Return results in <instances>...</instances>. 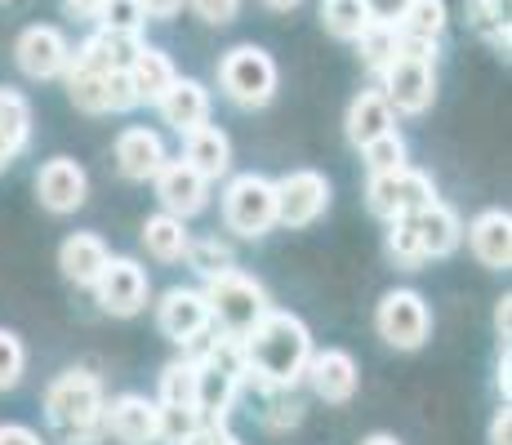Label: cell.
Here are the masks:
<instances>
[{
  "label": "cell",
  "instance_id": "44",
  "mask_svg": "<svg viewBox=\"0 0 512 445\" xmlns=\"http://www.w3.org/2000/svg\"><path fill=\"white\" fill-rule=\"evenodd\" d=\"M361 5H366L370 23L397 27V23H401V14H406V5H410V0H361Z\"/></svg>",
  "mask_w": 512,
  "mask_h": 445
},
{
  "label": "cell",
  "instance_id": "39",
  "mask_svg": "<svg viewBox=\"0 0 512 445\" xmlns=\"http://www.w3.org/2000/svg\"><path fill=\"white\" fill-rule=\"evenodd\" d=\"M23 370H27V348L14 330H0V392L18 388L23 383Z\"/></svg>",
  "mask_w": 512,
  "mask_h": 445
},
{
  "label": "cell",
  "instance_id": "42",
  "mask_svg": "<svg viewBox=\"0 0 512 445\" xmlns=\"http://www.w3.org/2000/svg\"><path fill=\"white\" fill-rule=\"evenodd\" d=\"M187 5L196 9V18H205V23H214V27L232 23V18L241 14V0H187Z\"/></svg>",
  "mask_w": 512,
  "mask_h": 445
},
{
  "label": "cell",
  "instance_id": "33",
  "mask_svg": "<svg viewBox=\"0 0 512 445\" xmlns=\"http://www.w3.org/2000/svg\"><path fill=\"white\" fill-rule=\"evenodd\" d=\"M468 18L490 45L508 49V0H472Z\"/></svg>",
  "mask_w": 512,
  "mask_h": 445
},
{
  "label": "cell",
  "instance_id": "35",
  "mask_svg": "<svg viewBox=\"0 0 512 445\" xmlns=\"http://www.w3.org/2000/svg\"><path fill=\"white\" fill-rule=\"evenodd\" d=\"M361 156H366V170L370 174H392V170H401V165H410L406 161V138H401L397 130L374 138L370 147H361Z\"/></svg>",
  "mask_w": 512,
  "mask_h": 445
},
{
  "label": "cell",
  "instance_id": "30",
  "mask_svg": "<svg viewBox=\"0 0 512 445\" xmlns=\"http://www.w3.org/2000/svg\"><path fill=\"white\" fill-rule=\"evenodd\" d=\"M156 405H183V410H196V361H170L161 370V397Z\"/></svg>",
  "mask_w": 512,
  "mask_h": 445
},
{
  "label": "cell",
  "instance_id": "11",
  "mask_svg": "<svg viewBox=\"0 0 512 445\" xmlns=\"http://www.w3.org/2000/svg\"><path fill=\"white\" fill-rule=\"evenodd\" d=\"M14 58L32 81H54V76H63L67 67H72V45H67V36L58 32V27L36 23L18 36Z\"/></svg>",
  "mask_w": 512,
  "mask_h": 445
},
{
  "label": "cell",
  "instance_id": "3",
  "mask_svg": "<svg viewBox=\"0 0 512 445\" xmlns=\"http://www.w3.org/2000/svg\"><path fill=\"white\" fill-rule=\"evenodd\" d=\"M205 308H210V325L223 339L241 343L263 316L272 312V299L254 276H245L241 267H223V272L205 276Z\"/></svg>",
  "mask_w": 512,
  "mask_h": 445
},
{
  "label": "cell",
  "instance_id": "23",
  "mask_svg": "<svg viewBox=\"0 0 512 445\" xmlns=\"http://www.w3.org/2000/svg\"><path fill=\"white\" fill-rule=\"evenodd\" d=\"M468 245H472V254H477L481 267L504 272V267L512 263V219H508V210L477 214L472 227H468Z\"/></svg>",
  "mask_w": 512,
  "mask_h": 445
},
{
  "label": "cell",
  "instance_id": "43",
  "mask_svg": "<svg viewBox=\"0 0 512 445\" xmlns=\"http://www.w3.org/2000/svg\"><path fill=\"white\" fill-rule=\"evenodd\" d=\"M183 445H241V437H236L228 423H201Z\"/></svg>",
  "mask_w": 512,
  "mask_h": 445
},
{
  "label": "cell",
  "instance_id": "1",
  "mask_svg": "<svg viewBox=\"0 0 512 445\" xmlns=\"http://www.w3.org/2000/svg\"><path fill=\"white\" fill-rule=\"evenodd\" d=\"M312 352H317V348H312L308 325H303L299 316L272 308L241 339V356H245V383H241V388H259V392L299 388L303 370H308V361H312Z\"/></svg>",
  "mask_w": 512,
  "mask_h": 445
},
{
  "label": "cell",
  "instance_id": "28",
  "mask_svg": "<svg viewBox=\"0 0 512 445\" xmlns=\"http://www.w3.org/2000/svg\"><path fill=\"white\" fill-rule=\"evenodd\" d=\"M446 32V0H410L406 14L397 23V36L401 41H441Z\"/></svg>",
  "mask_w": 512,
  "mask_h": 445
},
{
  "label": "cell",
  "instance_id": "41",
  "mask_svg": "<svg viewBox=\"0 0 512 445\" xmlns=\"http://www.w3.org/2000/svg\"><path fill=\"white\" fill-rule=\"evenodd\" d=\"M103 89H107V112H130V107H139L134 85H130V72H107Z\"/></svg>",
  "mask_w": 512,
  "mask_h": 445
},
{
  "label": "cell",
  "instance_id": "22",
  "mask_svg": "<svg viewBox=\"0 0 512 445\" xmlns=\"http://www.w3.org/2000/svg\"><path fill=\"white\" fill-rule=\"evenodd\" d=\"M183 161L192 165L205 183H219L232 170V143L219 125H196L192 134H183Z\"/></svg>",
  "mask_w": 512,
  "mask_h": 445
},
{
  "label": "cell",
  "instance_id": "5",
  "mask_svg": "<svg viewBox=\"0 0 512 445\" xmlns=\"http://www.w3.org/2000/svg\"><path fill=\"white\" fill-rule=\"evenodd\" d=\"M219 85L236 107H268L277 94V63L259 45H236L219 63Z\"/></svg>",
  "mask_w": 512,
  "mask_h": 445
},
{
  "label": "cell",
  "instance_id": "27",
  "mask_svg": "<svg viewBox=\"0 0 512 445\" xmlns=\"http://www.w3.org/2000/svg\"><path fill=\"white\" fill-rule=\"evenodd\" d=\"M187 241H192V232L183 227V219H174V214H165V210L143 223V250L152 254L156 263H183Z\"/></svg>",
  "mask_w": 512,
  "mask_h": 445
},
{
  "label": "cell",
  "instance_id": "29",
  "mask_svg": "<svg viewBox=\"0 0 512 445\" xmlns=\"http://www.w3.org/2000/svg\"><path fill=\"white\" fill-rule=\"evenodd\" d=\"M397 45H401L397 27H383V23H370L366 32L357 36V54H361V63H366L374 76H383L392 67V58H397Z\"/></svg>",
  "mask_w": 512,
  "mask_h": 445
},
{
  "label": "cell",
  "instance_id": "14",
  "mask_svg": "<svg viewBox=\"0 0 512 445\" xmlns=\"http://www.w3.org/2000/svg\"><path fill=\"white\" fill-rule=\"evenodd\" d=\"M303 383H308L326 405H343V401L357 397L361 370H357V361H352V352L326 348V352H312L308 370H303Z\"/></svg>",
  "mask_w": 512,
  "mask_h": 445
},
{
  "label": "cell",
  "instance_id": "9",
  "mask_svg": "<svg viewBox=\"0 0 512 445\" xmlns=\"http://www.w3.org/2000/svg\"><path fill=\"white\" fill-rule=\"evenodd\" d=\"M277 192V223L281 227H312L330 205V183L317 170H290L272 183Z\"/></svg>",
  "mask_w": 512,
  "mask_h": 445
},
{
  "label": "cell",
  "instance_id": "12",
  "mask_svg": "<svg viewBox=\"0 0 512 445\" xmlns=\"http://www.w3.org/2000/svg\"><path fill=\"white\" fill-rule=\"evenodd\" d=\"M152 183H156V201H161V210L174 214V219H183V223L210 205V183H205V178L196 174L183 156H179V161L170 156Z\"/></svg>",
  "mask_w": 512,
  "mask_h": 445
},
{
  "label": "cell",
  "instance_id": "24",
  "mask_svg": "<svg viewBox=\"0 0 512 445\" xmlns=\"http://www.w3.org/2000/svg\"><path fill=\"white\" fill-rule=\"evenodd\" d=\"M392 130H397V112L388 107V98L379 89H361L348 107V143L361 152V147H370L374 138H383Z\"/></svg>",
  "mask_w": 512,
  "mask_h": 445
},
{
  "label": "cell",
  "instance_id": "18",
  "mask_svg": "<svg viewBox=\"0 0 512 445\" xmlns=\"http://www.w3.org/2000/svg\"><path fill=\"white\" fill-rule=\"evenodd\" d=\"M406 223H410V232H415L423 259H446V254H455L459 241H464V223H459V214L441 201L423 205V210L410 214Z\"/></svg>",
  "mask_w": 512,
  "mask_h": 445
},
{
  "label": "cell",
  "instance_id": "17",
  "mask_svg": "<svg viewBox=\"0 0 512 445\" xmlns=\"http://www.w3.org/2000/svg\"><path fill=\"white\" fill-rule=\"evenodd\" d=\"M165 161H170V152H165L161 134L147 130V125H130V130H121V138H116V170L130 178V183H152Z\"/></svg>",
  "mask_w": 512,
  "mask_h": 445
},
{
  "label": "cell",
  "instance_id": "20",
  "mask_svg": "<svg viewBox=\"0 0 512 445\" xmlns=\"http://www.w3.org/2000/svg\"><path fill=\"white\" fill-rule=\"evenodd\" d=\"M107 259H112V250H107V241L98 232H72L58 245V267H63V276L72 285H85V290H94Z\"/></svg>",
  "mask_w": 512,
  "mask_h": 445
},
{
  "label": "cell",
  "instance_id": "8",
  "mask_svg": "<svg viewBox=\"0 0 512 445\" xmlns=\"http://www.w3.org/2000/svg\"><path fill=\"white\" fill-rule=\"evenodd\" d=\"M383 98L397 116H423L437 98V63L432 58H410V54H397L392 67L383 72Z\"/></svg>",
  "mask_w": 512,
  "mask_h": 445
},
{
  "label": "cell",
  "instance_id": "40",
  "mask_svg": "<svg viewBox=\"0 0 512 445\" xmlns=\"http://www.w3.org/2000/svg\"><path fill=\"white\" fill-rule=\"evenodd\" d=\"M388 254H392V263H397V267H410V272H415L419 263H428V259L419 254V241H415V232H410L406 219H392V223H388Z\"/></svg>",
  "mask_w": 512,
  "mask_h": 445
},
{
  "label": "cell",
  "instance_id": "47",
  "mask_svg": "<svg viewBox=\"0 0 512 445\" xmlns=\"http://www.w3.org/2000/svg\"><path fill=\"white\" fill-rule=\"evenodd\" d=\"M143 18H174L183 9V0H139Z\"/></svg>",
  "mask_w": 512,
  "mask_h": 445
},
{
  "label": "cell",
  "instance_id": "25",
  "mask_svg": "<svg viewBox=\"0 0 512 445\" xmlns=\"http://www.w3.org/2000/svg\"><path fill=\"white\" fill-rule=\"evenodd\" d=\"M32 138V103L18 89H0V174L23 156Z\"/></svg>",
  "mask_w": 512,
  "mask_h": 445
},
{
  "label": "cell",
  "instance_id": "16",
  "mask_svg": "<svg viewBox=\"0 0 512 445\" xmlns=\"http://www.w3.org/2000/svg\"><path fill=\"white\" fill-rule=\"evenodd\" d=\"M107 437H116L121 445H156L161 437V419H156V401L139 397V392H125V397L107 401Z\"/></svg>",
  "mask_w": 512,
  "mask_h": 445
},
{
  "label": "cell",
  "instance_id": "7",
  "mask_svg": "<svg viewBox=\"0 0 512 445\" xmlns=\"http://www.w3.org/2000/svg\"><path fill=\"white\" fill-rule=\"evenodd\" d=\"M366 201H370V214L392 223V219H410L423 205H432L437 201V187H432V178L423 170L401 165V170H392V174H370Z\"/></svg>",
  "mask_w": 512,
  "mask_h": 445
},
{
  "label": "cell",
  "instance_id": "32",
  "mask_svg": "<svg viewBox=\"0 0 512 445\" xmlns=\"http://www.w3.org/2000/svg\"><path fill=\"white\" fill-rule=\"evenodd\" d=\"M67 98H72L81 112L90 116H103L107 112V89H103V76L98 72H81V67H67Z\"/></svg>",
  "mask_w": 512,
  "mask_h": 445
},
{
  "label": "cell",
  "instance_id": "13",
  "mask_svg": "<svg viewBox=\"0 0 512 445\" xmlns=\"http://www.w3.org/2000/svg\"><path fill=\"white\" fill-rule=\"evenodd\" d=\"M36 196H41L49 214H76L85 205V196H90V178L72 156H54L36 174Z\"/></svg>",
  "mask_w": 512,
  "mask_h": 445
},
{
  "label": "cell",
  "instance_id": "21",
  "mask_svg": "<svg viewBox=\"0 0 512 445\" xmlns=\"http://www.w3.org/2000/svg\"><path fill=\"white\" fill-rule=\"evenodd\" d=\"M156 107H161L165 125L174 134H192L196 125H210V89L201 81H192V76H179Z\"/></svg>",
  "mask_w": 512,
  "mask_h": 445
},
{
  "label": "cell",
  "instance_id": "10",
  "mask_svg": "<svg viewBox=\"0 0 512 445\" xmlns=\"http://www.w3.org/2000/svg\"><path fill=\"white\" fill-rule=\"evenodd\" d=\"M94 299L112 316H139L147 308V267L139 259H107L94 281Z\"/></svg>",
  "mask_w": 512,
  "mask_h": 445
},
{
  "label": "cell",
  "instance_id": "34",
  "mask_svg": "<svg viewBox=\"0 0 512 445\" xmlns=\"http://www.w3.org/2000/svg\"><path fill=\"white\" fill-rule=\"evenodd\" d=\"M263 423H268L272 432L299 428V423H303V401L294 397V388H272V392H263Z\"/></svg>",
  "mask_w": 512,
  "mask_h": 445
},
{
  "label": "cell",
  "instance_id": "45",
  "mask_svg": "<svg viewBox=\"0 0 512 445\" xmlns=\"http://www.w3.org/2000/svg\"><path fill=\"white\" fill-rule=\"evenodd\" d=\"M0 445H45V441L27 423H0Z\"/></svg>",
  "mask_w": 512,
  "mask_h": 445
},
{
  "label": "cell",
  "instance_id": "37",
  "mask_svg": "<svg viewBox=\"0 0 512 445\" xmlns=\"http://www.w3.org/2000/svg\"><path fill=\"white\" fill-rule=\"evenodd\" d=\"M156 419H161V437H156V445H183L196 428H201V414L183 410V405H156Z\"/></svg>",
  "mask_w": 512,
  "mask_h": 445
},
{
  "label": "cell",
  "instance_id": "46",
  "mask_svg": "<svg viewBox=\"0 0 512 445\" xmlns=\"http://www.w3.org/2000/svg\"><path fill=\"white\" fill-rule=\"evenodd\" d=\"M490 445H512V410L508 401L495 410V419H490Z\"/></svg>",
  "mask_w": 512,
  "mask_h": 445
},
{
  "label": "cell",
  "instance_id": "49",
  "mask_svg": "<svg viewBox=\"0 0 512 445\" xmlns=\"http://www.w3.org/2000/svg\"><path fill=\"white\" fill-rule=\"evenodd\" d=\"M508 312H512V299H499V308H495V330H499V339L508 343Z\"/></svg>",
  "mask_w": 512,
  "mask_h": 445
},
{
  "label": "cell",
  "instance_id": "4",
  "mask_svg": "<svg viewBox=\"0 0 512 445\" xmlns=\"http://www.w3.org/2000/svg\"><path fill=\"white\" fill-rule=\"evenodd\" d=\"M223 223L228 232L245 236V241H259L277 227V192H272V178L263 174H236L223 187Z\"/></svg>",
  "mask_w": 512,
  "mask_h": 445
},
{
  "label": "cell",
  "instance_id": "19",
  "mask_svg": "<svg viewBox=\"0 0 512 445\" xmlns=\"http://www.w3.org/2000/svg\"><path fill=\"white\" fill-rule=\"evenodd\" d=\"M139 49H143L139 32H103V27H98L90 41L72 54V67H81V72H98V76L125 72V67L134 63V54H139Z\"/></svg>",
  "mask_w": 512,
  "mask_h": 445
},
{
  "label": "cell",
  "instance_id": "51",
  "mask_svg": "<svg viewBox=\"0 0 512 445\" xmlns=\"http://www.w3.org/2000/svg\"><path fill=\"white\" fill-rule=\"evenodd\" d=\"M263 5H268V9H277V14H290V9L299 5V0H263Z\"/></svg>",
  "mask_w": 512,
  "mask_h": 445
},
{
  "label": "cell",
  "instance_id": "6",
  "mask_svg": "<svg viewBox=\"0 0 512 445\" xmlns=\"http://www.w3.org/2000/svg\"><path fill=\"white\" fill-rule=\"evenodd\" d=\"M374 330L397 352L423 348L432 334V312H428V303H423V294L419 290H388L379 299V308H374Z\"/></svg>",
  "mask_w": 512,
  "mask_h": 445
},
{
  "label": "cell",
  "instance_id": "48",
  "mask_svg": "<svg viewBox=\"0 0 512 445\" xmlns=\"http://www.w3.org/2000/svg\"><path fill=\"white\" fill-rule=\"evenodd\" d=\"M63 9H67L72 18H90V23H94L98 9H103V0H63Z\"/></svg>",
  "mask_w": 512,
  "mask_h": 445
},
{
  "label": "cell",
  "instance_id": "15",
  "mask_svg": "<svg viewBox=\"0 0 512 445\" xmlns=\"http://www.w3.org/2000/svg\"><path fill=\"white\" fill-rule=\"evenodd\" d=\"M156 325L170 343H183L196 339L201 330H210V308H205V294L201 290H187V285H174L165 290V299L156 303Z\"/></svg>",
  "mask_w": 512,
  "mask_h": 445
},
{
  "label": "cell",
  "instance_id": "38",
  "mask_svg": "<svg viewBox=\"0 0 512 445\" xmlns=\"http://www.w3.org/2000/svg\"><path fill=\"white\" fill-rule=\"evenodd\" d=\"M103 32H143V9H139V0H103V9H98V18H94Z\"/></svg>",
  "mask_w": 512,
  "mask_h": 445
},
{
  "label": "cell",
  "instance_id": "50",
  "mask_svg": "<svg viewBox=\"0 0 512 445\" xmlns=\"http://www.w3.org/2000/svg\"><path fill=\"white\" fill-rule=\"evenodd\" d=\"M361 445H401L397 437H388V432H374V437H366Z\"/></svg>",
  "mask_w": 512,
  "mask_h": 445
},
{
  "label": "cell",
  "instance_id": "36",
  "mask_svg": "<svg viewBox=\"0 0 512 445\" xmlns=\"http://www.w3.org/2000/svg\"><path fill=\"white\" fill-rule=\"evenodd\" d=\"M187 263H192V272H201V276H214V272H223V267H236L232 263V250L219 241V236H201V241H187V254H183Z\"/></svg>",
  "mask_w": 512,
  "mask_h": 445
},
{
  "label": "cell",
  "instance_id": "2",
  "mask_svg": "<svg viewBox=\"0 0 512 445\" xmlns=\"http://www.w3.org/2000/svg\"><path fill=\"white\" fill-rule=\"evenodd\" d=\"M107 397L90 370H63L45 388V419L63 445H98L107 437Z\"/></svg>",
  "mask_w": 512,
  "mask_h": 445
},
{
  "label": "cell",
  "instance_id": "31",
  "mask_svg": "<svg viewBox=\"0 0 512 445\" xmlns=\"http://www.w3.org/2000/svg\"><path fill=\"white\" fill-rule=\"evenodd\" d=\"M321 23H326V32L339 36V41H357L370 27V14L361 0H326V5H321Z\"/></svg>",
  "mask_w": 512,
  "mask_h": 445
},
{
  "label": "cell",
  "instance_id": "26",
  "mask_svg": "<svg viewBox=\"0 0 512 445\" xmlns=\"http://www.w3.org/2000/svg\"><path fill=\"white\" fill-rule=\"evenodd\" d=\"M125 72H130V85H134V98H139V103H161L165 89L179 81L170 54H165V49H156V45H143Z\"/></svg>",
  "mask_w": 512,
  "mask_h": 445
}]
</instances>
